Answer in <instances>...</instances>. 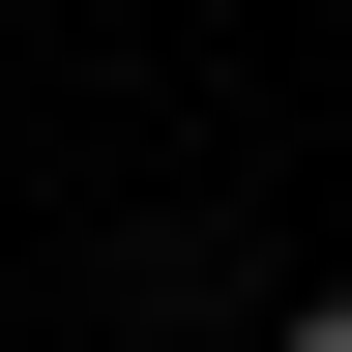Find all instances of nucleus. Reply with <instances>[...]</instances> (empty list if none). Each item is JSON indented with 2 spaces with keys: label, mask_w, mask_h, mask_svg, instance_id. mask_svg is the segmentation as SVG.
<instances>
[{
  "label": "nucleus",
  "mask_w": 352,
  "mask_h": 352,
  "mask_svg": "<svg viewBox=\"0 0 352 352\" xmlns=\"http://www.w3.org/2000/svg\"><path fill=\"white\" fill-rule=\"evenodd\" d=\"M264 352H352V294H294V323H264Z\"/></svg>",
  "instance_id": "obj_1"
}]
</instances>
